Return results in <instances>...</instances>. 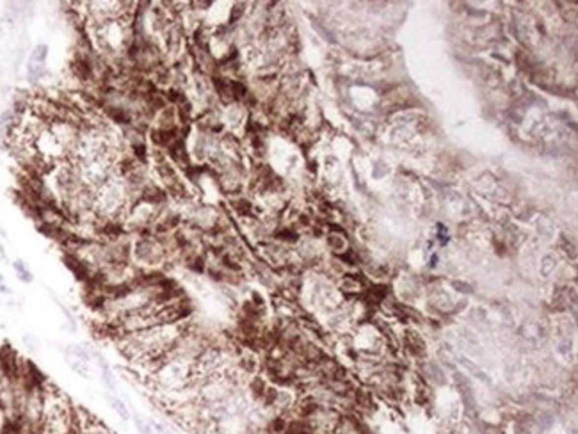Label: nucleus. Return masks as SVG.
Segmentation results:
<instances>
[{"instance_id": "obj_10", "label": "nucleus", "mask_w": 578, "mask_h": 434, "mask_svg": "<svg viewBox=\"0 0 578 434\" xmlns=\"http://www.w3.org/2000/svg\"><path fill=\"white\" fill-rule=\"evenodd\" d=\"M46 77V64L27 63V78L31 84H37Z\"/></svg>"}, {"instance_id": "obj_14", "label": "nucleus", "mask_w": 578, "mask_h": 434, "mask_svg": "<svg viewBox=\"0 0 578 434\" xmlns=\"http://www.w3.org/2000/svg\"><path fill=\"white\" fill-rule=\"evenodd\" d=\"M0 260L2 262H7V253H5V247L0 244Z\"/></svg>"}, {"instance_id": "obj_8", "label": "nucleus", "mask_w": 578, "mask_h": 434, "mask_svg": "<svg viewBox=\"0 0 578 434\" xmlns=\"http://www.w3.org/2000/svg\"><path fill=\"white\" fill-rule=\"evenodd\" d=\"M11 265H13L14 272H16V278H18L22 283L31 285L32 281H34V274H32V270L29 269V265L25 264L23 260H20V258H18V260H14Z\"/></svg>"}, {"instance_id": "obj_11", "label": "nucleus", "mask_w": 578, "mask_h": 434, "mask_svg": "<svg viewBox=\"0 0 578 434\" xmlns=\"http://www.w3.org/2000/svg\"><path fill=\"white\" fill-rule=\"evenodd\" d=\"M46 59H48V45L37 43L36 46H32L31 54H29V63L46 64Z\"/></svg>"}, {"instance_id": "obj_16", "label": "nucleus", "mask_w": 578, "mask_h": 434, "mask_svg": "<svg viewBox=\"0 0 578 434\" xmlns=\"http://www.w3.org/2000/svg\"><path fill=\"white\" fill-rule=\"evenodd\" d=\"M20 434H41V433H36V431H20Z\"/></svg>"}, {"instance_id": "obj_4", "label": "nucleus", "mask_w": 578, "mask_h": 434, "mask_svg": "<svg viewBox=\"0 0 578 434\" xmlns=\"http://www.w3.org/2000/svg\"><path fill=\"white\" fill-rule=\"evenodd\" d=\"M45 384L46 381L43 377H37L29 386L27 397L23 401L22 411H20V429L41 433L43 418H45V406H46Z\"/></svg>"}, {"instance_id": "obj_13", "label": "nucleus", "mask_w": 578, "mask_h": 434, "mask_svg": "<svg viewBox=\"0 0 578 434\" xmlns=\"http://www.w3.org/2000/svg\"><path fill=\"white\" fill-rule=\"evenodd\" d=\"M23 343L27 345V349H31V351H37V347H39V342H37L36 336H32L31 333L23 334Z\"/></svg>"}, {"instance_id": "obj_12", "label": "nucleus", "mask_w": 578, "mask_h": 434, "mask_svg": "<svg viewBox=\"0 0 578 434\" xmlns=\"http://www.w3.org/2000/svg\"><path fill=\"white\" fill-rule=\"evenodd\" d=\"M134 427L137 429L139 434H155V427H153V420H146L141 415H132Z\"/></svg>"}, {"instance_id": "obj_9", "label": "nucleus", "mask_w": 578, "mask_h": 434, "mask_svg": "<svg viewBox=\"0 0 578 434\" xmlns=\"http://www.w3.org/2000/svg\"><path fill=\"white\" fill-rule=\"evenodd\" d=\"M68 367L73 372L84 379H91L93 375V363H86V361H78V360H66Z\"/></svg>"}, {"instance_id": "obj_3", "label": "nucleus", "mask_w": 578, "mask_h": 434, "mask_svg": "<svg viewBox=\"0 0 578 434\" xmlns=\"http://www.w3.org/2000/svg\"><path fill=\"white\" fill-rule=\"evenodd\" d=\"M130 260L144 272H160L169 260L166 235H132Z\"/></svg>"}, {"instance_id": "obj_7", "label": "nucleus", "mask_w": 578, "mask_h": 434, "mask_svg": "<svg viewBox=\"0 0 578 434\" xmlns=\"http://www.w3.org/2000/svg\"><path fill=\"white\" fill-rule=\"evenodd\" d=\"M105 401L109 402L110 409H112V411L119 416V420H123V422H130V420H132V411H130V407L127 406V402H125V401L119 397V395L107 392V393H105Z\"/></svg>"}, {"instance_id": "obj_15", "label": "nucleus", "mask_w": 578, "mask_h": 434, "mask_svg": "<svg viewBox=\"0 0 578 434\" xmlns=\"http://www.w3.org/2000/svg\"><path fill=\"white\" fill-rule=\"evenodd\" d=\"M4 427H5V418H4V415H2V411H0V434H2Z\"/></svg>"}, {"instance_id": "obj_6", "label": "nucleus", "mask_w": 578, "mask_h": 434, "mask_svg": "<svg viewBox=\"0 0 578 434\" xmlns=\"http://www.w3.org/2000/svg\"><path fill=\"white\" fill-rule=\"evenodd\" d=\"M77 434H112V431L96 416L77 407Z\"/></svg>"}, {"instance_id": "obj_17", "label": "nucleus", "mask_w": 578, "mask_h": 434, "mask_svg": "<svg viewBox=\"0 0 578 434\" xmlns=\"http://www.w3.org/2000/svg\"><path fill=\"white\" fill-rule=\"evenodd\" d=\"M71 434H77V431H75V433H71Z\"/></svg>"}, {"instance_id": "obj_1", "label": "nucleus", "mask_w": 578, "mask_h": 434, "mask_svg": "<svg viewBox=\"0 0 578 434\" xmlns=\"http://www.w3.org/2000/svg\"><path fill=\"white\" fill-rule=\"evenodd\" d=\"M46 406L41 434H71L77 431V407L55 386L45 384Z\"/></svg>"}, {"instance_id": "obj_5", "label": "nucleus", "mask_w": 578, "mask_h": 434, "mask_svg": "<svg viewBox=\"0 0 578 434\" xmlns=\"http://www.w3.org/2000/svg\"><path fill=\"white\" fill-rule=\"evenodd\" d=\"M80 125L71 121V119L64 118V116H57V118L48 121V130L55 137V141L59 142L64 153L71 159L75 150H77L78 139H80Z\"/></svg>"}, {"instance_id": "obj_2", "label": "nucleus", "mask_w": 578, "mask_h": 434, "mask_svg": "<svg viewBox=\"0 0 578 434\" xmlns=\"http://www.w3.org/2000/svg\"><path fill=\"white\" fill-rule=\"evenodd\" d=\"M132 205L127 183L118 173L112 174L105 183L95 191V212L100 223L103 221H121L128 206Z\"/></svg>"}]
</instances>
